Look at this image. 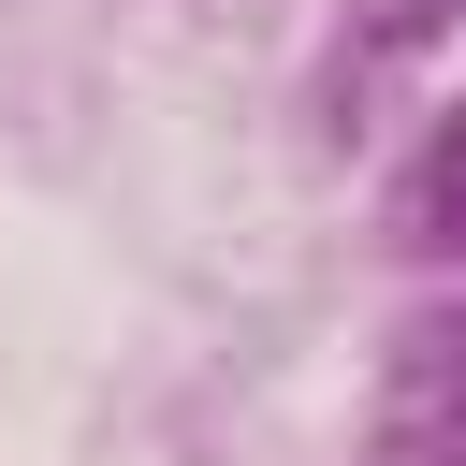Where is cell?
<instances>
[{
	"mask_svg": "<svg viewBox=\"0 0 466 466\" xmlns=\"http://www.w3.org/2000/svg\"><path fill=\"white\" fill-rule=\"evenodd\" d=\"M393 233H408L422 262H466V102L408 146V175H393Z\"/></svg>",
	"mask_w": 466,
	"mask_h": 466,
	"instance_id": "obj_2",
	"label": "cell"
},
{
	"mask_svg": "<svg viewBox=\"0 0 466 466\" xmlns=\"http://www.w3.org/2000/svg\"><path fill=\"white\" fill-rule=\"evenodd\" d=\"M364 466H466V291L393 320L379 408H364Z\"/></svg>",
	"mask_w": 466,
	"mask_h": 466,
	"instance_id": "obj_1",
	"label": "cell"
},
{
	"mask_svg": "<svg viewBox=\"0 0 466 466\" xmlns=\"http://www.w3.org/2000/svg\"><path fill=\"white\" fill-rule=\"evenodd\" d=\"M451 29V0H364V44L379 58H408V44H437Z\"/></svg>",
	"mask_w": 466,
	"mask_h": 466,
	"instance_id": "obj_3",
	"label": "cell"
}]
</instances>
